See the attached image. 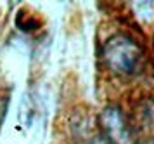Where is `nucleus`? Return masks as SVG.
Wrapping results in <instances>:
<instances>
[{"label": "nucleus", "instance_id": "1", "mask_svg": "<svg viewBox=\"0 0 154 144\" xmlns=\"http://www.w3.org/2000/svg\"><path fill=\"white\" fill-rule=\"evenodd\" d=\"M100 61L109 73L116 76H133L144 61V49L126 33H114L102 43Z\"/></svg>", "mask_w": 154, "mask_h": 144}, {"label": "nucleus", "instance_id": "2", "mask_svg": "<svg viewBox=\"0 0 154 144\" xmlns=\"http://www.w3.org/2000/svg\"><path fill=\"white\" fill-rule=\"evenodd\" d=\"M132 142H154V97H144L126 117Z\"/></svg>", "mask_w": 154, "mask_h": 144}, {"label": "nucleus", "instance_id": "3", "mask_svg": "<svg viewBox=\"0 0 154 144\" xmlns=\"http://www.w3.org/2000/svg\"><path fill=\"white\" fill-rule=\"evenodd\" d=\"M99 125L100 130L109 142L112 144H130V130L126 123V115L116 106H107L102 110L99 117Z\"/></svg>", "mask_w": 154, "mask_h": 144}, {"label": "nucleus", "instance_id": "4", "mask_svg": "<svg viewBox=\"0 0 154 144\" xmlns=\"http://www.w3.org/2000/svg\"><path fill=\"white\" fill-rule=\"evenodd\" d=\"M7 104H9L7 96H2L0 94V125H2L4 118H5V113H7Z\"/></svg>", "mask_w": 154, "mask_h": 144}, {"label": "nucleus", "instance_id": "5", "mask_svg": "<svg viewBox=\"0 0 154 144\" xmlns=\"http://www.w3.org/2000/svg\"><path fill=\"white\" fill-rule=\"evenodd\" d=\"M90 144H112V142H109L104 136H97V137H94L90 141Z\"/></svg>", "mask_w": 154, "mask_h": 144}]
</instances>
